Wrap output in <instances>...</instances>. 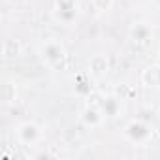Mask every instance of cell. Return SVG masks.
Segmentation results:
<instances>
[{"instance_id":"cell-1","label":"cell","mask_w":160,"mask_h":160,"mask_svg":"<svg viewBox=\"0 0 160 160\" xmlns=\"http://www.w3.org/2000/svg\"><path fill=\"white\" fill-rule=\"evenodd\" d=\"M38 55H40V60L49 70H62L68 60V51H66L64 43L57 38H49L45 42H42L38 47Z\"/></svg>"},{"instance_id":"cell-2","label":"cell","mask_w":160,"mask_h":160,"mask_svg":"<svg viewBox=\"0 0 160 160\" xmlns=\"http://www.w3.org/2000/svg\"><path fill=\"white\" fill-rule=\"evenodd\" d=\"M122 134H124V139H126L128 143H132V145H136V147H145V145L152 139L154 130H152L151 124H147L143 119H132V121L126 122Z\"/></svg>"},{"instance_id":"cell-3","label":"cell","mask_w":160,"mask_h":160,"mask_svg":"<svg viewBox=\"0 0 160 160\" xmlns=\"http://www.w3.org/2000/svg\"><path fill=\"white\" fill-rule=\"evenodd\" d=\"M13 138L19 145L23 147H32L38 145L43 139V130L36 121H23L15 126L13 130Z\"/></svg>"},{"instance_id":"cell-4","label":"cell","mask_w":160,"mask_h":160,"mask_svg":"<svg viewBox=\"0 0 160 160\" xmlns=\"http://www.w3.org/2000/svg\"><path fill=\"white\" fill-rule=\"evenodd\" d=\"M81 13L79 0H55L53 6V19L58 25H73Z\"/></svg>"},{"instance_id":"cell-5","label":"cell","mask_w":160,"mask_h":160,"mask_svg":"<svg viewBox=\"0 0 160 160\" xmlns=\"http://www.w3.org/2000/svg\"><path fill=\"white\" fill-rule=\"evenodd\" d=\"M121 102H122V98L119 94H98V100L92 104L100 106V109L104 111L106 117H119L121 115Z\"/></svg>"},{"instance_id":"cell-6","label":"cell","mask_w":160,"mask_h":160,"mask_svg":"<svg viewBox=\"0 0 160 160\" xmlns=\"http://www.w3.org/2000/svg\"><path fill=\"white\" fill-rule=\"evenodd\" d=\"M106 115L104 111L100 109V106L96 104H87L85 109L81 111V122L87 126V128H100L104 122H106Z\"/></svg>"},{"instance_id":"cell-7","label":"cell","mask_w":160,"mask_h":160,"mask_svg":"<svg viewBox=\"0 0 160 160\" xmlns=\"http://www.w3.org/2000/svg\"><path fill=\"white\" fill-rule=\"evenodd\" d=\"M109 72V60L106 55H92L89 60V73L96 79L104 77Z\"/></svg>"},{"instance_id":"cell-8","label":"cell","mask_w":160,"mask_h":160,"mask_svg":"<svg viewBox=\"0 0 160 160\" xmlns=\"http://www.w3.org/2000/svg\"><path fill=\"white\" fill-rule=\"evenodd\" d=\"M141 83L145 87H151V89H158L160 91V62L149 66L147 70H143V73H141Z\"/></svg>"},{"instance_id":"cell-9","label":"cell","mask_w":160,"mask_h":160,"mask_svg":"<svg viewBox=\"0 0 160 160\" xmlns=\"http://www.w3.org/2000/svg\"><path fill=\"white\" fill-rule=\"evenodd\" d=\"M130 38L134 43H147L152 38V30L145 23H134L130 28Z\"/></svg>"},{"instance_id":"cell-10","label":"cell","mask_w":160,"mask_h":160,"mask_svg":"<svg viewBox=\"0 0 160 160\" xmlns=\"http://www.w3.org/2000/svg\"><path fill=\"white\" fill-rule=\"evenodd\" d=\"M75 92H77L79 96H85V98H89V96L94 92V91H92V85L87 81V75H85V73H79V75H77Z\"/></svg>"},{"instance_id":"cell-11","label":"cell","mask_w":160,"mask_h":160,"mask_svg":"<svg viewBox=\"0 0 160 160\" xmlns=\"http://www.w3.org/2000/svg\"><path fill=\"white\" fill-rule=\"evenodd\" d=\"M15 98H17V89H15V85L10 83V81L4 83V102H6V104H13Z\"/></svg>"},{"instance_id":"cell-12","label":"cell","mask_w":160,"mask_h":160,"mask_svg":"<svg viewBox=\"0 0 160 160\" xmlns=\"http://www.w3.org/2000/svg\"><path fill=\"white\" fill-rule=\"evenodd\" d=\"M113 2H115V0H92V6H94V10L98 13H104V12L111 10Z\"/></svg>"},{"instance_id":"cell-13","label":"cell","mask_w":160,"mask_h":160,"mask_svg":"<svg viewBox=\"0 0 160 160\" xmlns=\"http://www.w3.org/2000/svg\"><path fill=\"white\" fill-rule=\"evenodd\" d=\"M158 57H160V43H158Z\"/></svg>"},{"instance_id":"cell-14","label":"cell","mask_w":160,"mask_h":160,"mask_svg":"<svg viewBox=\"0 0 160 160\" xmlns=\"http://www.w3.org/2000/svg\"><path fill=\"white\" fill-rule=\"evenodd\" d=\"M158 113H160V108H158Z\"/></svg>"},{"instance_id":"cell-15","label":"cell","mask_w":160,"mask_h":160,"mask_svg":"<svg viewBox=\"0 0 160 160\" xmlns=\"http://www.w3.org/2000/svg\"><path fill=\"white\" fill-rule=\"evenodd\" d=\"M158 134H160V130H158Z\"/></svg>"}]
</instances>
